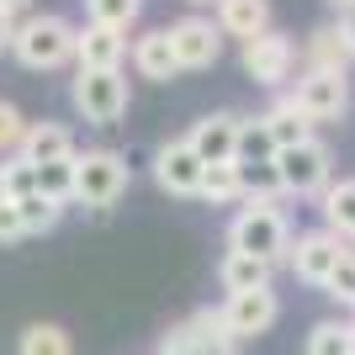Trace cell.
Masks as SVG:
<instances>
[{"label": "cell", "instance_id": "1", "mask_svg": "<svg viewBox=\"0 0 355 355\" xmlns=\"http://www.w3.org/2000/svg\"><path fill=\"white\" fill-rule=\"evenodd\" d=\"M228 250L239 254H254L266 266H282L286 250H292V223L276 202H244L228 223Z\"/></svg>", "mask_w": 355, "mask_h": 355}, {"label": "cell", "instance_id": "2", "mask_svg": "<svg viewBox=\"0 0 355 355\" xmlns=\"http://www.w3.org/2000/svg\"><path fill=\"white\" fill-rule=\"evenodd\" d=\"M74 37L80 27L64 21V16L43 11V16H27V21H16V37H11V53L27 69H64L74 59Z\"/></svg>", "mask_w": 355, "mask_h": 355}, {"label": "cell", "instance_id": "3", "mask_svg": "<svg viewBox=\"0 0 355 355\" xmlns=\"http://www.w3.org/2000/svg\"><path fill=\"white\" fill-rule=\"evenodd\" d=\"M128 159L112 154V148H85V154H74V202L80 207H117V196L128 191Z\"/></svg>", "mask_w": 355, "mask_h": 355}, {"label": "cell", "instance_id": "4", "mask_svg": "<svg viewBox=\"0 0 355 355\" xmlns=\"http://www.w3.org/2000/svg\"><path fill=\"white\" fill-rule=\"evenodd\" d=\"M69 101L85 122L117 128L122 112H128V80H122V69H80L69 85Z\"/></svg>", "mask_w": 355, "mask_h": 355}, {"label": "cell", "instance_id": "5", "mask_svg": "<svg viewBox=\"0 0 355 355\" xmlns=\"http://www.w3.org/2000/svg\"><path fill=\"white\" fill-rule=\"evenodd\" d=\"M276 175H282V196H324L329 175H334V154L329 144L308 138V144L276 154Z\"/></svg>", "mask_w": 355, "mask_h": 355}, {"label": "cell", "instance_id": "6", "mask_svg": "<svg viewBox=\"0 0 355 355\" xmlns=\"http://www.w3.org/2000/svg\"><path fill=\"white\" fill-rule=\"evenodd\" d=\"M286 101L308 122H334V117H345V106H350V80H345L340 69H302L297 74V90Z\"/></svg>", "mask_w": 355, "mask_h": 355}, {"label": "cell", "instance_id": "7", "mask_svg": "<svg viewBox=\"0 0 355 355\" xmlns=\"http://www.w3.org/2000/svg\"><path fill=\"white\" fill-rule=\"evenodd\" d=\"M345 260V239L329 234V228H308V234H292V250H286V266H292L297 282L324 286L334 276V266Z\"/></svg>", "mask_w": 355, "mask_h": 355}, {"label": "cell", "instance_id": "8", "mask_svg": "<svg viewBox=\"0 0 355 355\" xmlns=\"http://www.w3.org/2000/svg\"><path fill=\"white\" fill-rule=\"evenodd\" d=\"M297 69V43L286 37V32H260V37H250L244 43V74H250L254 85H266V90H282L286 80H292Z\"/></svg>", "mask_w": 355, "mask_h": 355}, {"label": "cell", "instance_id": "9", "mask_svg": "<svg viewBox=\"0 0 355 355\" xmlns=\"http://www.w3.org/2000/svg\"><path fill=\"white\" fill-rule=\"evenodd\" d=\"M164 340L175 345V350H186V355H239L234 329L223 324V308H196L191 318H180Z\"/></svg>", "mask_w": 355, "mask_h": 355}, {"label": "cell", "instance_id": "10", "mask_svg": "<svg viewBox=\"0 0 355 355\" xmlns=\"http://www.w3.org/2000/svg\"><path fill=\"white\" fill-rule=\"evenodd\" d=\"M170 48H175V64L180 69H207V64H218L223 53V32L212 16H180V21H170Z\"/></svg>", "mask_w": 355, "mask_h": 355}, {"label": "cell", "instance_id": "11", "mask_svg": "<svg viewBox=\"0 0 355 355\" xmlns=\"http://www.w3.org/2000/svg\"><path fill=\"white\" fill-rule=\"evenodd\" d=\"M282 318V297L270 292V286H254V292H234L223 302V324L234 329V340H254V334H266L270 324Z\"/></svg>", "mask_w": 355, "mask_h": 355}, {"label": "cell", "instance_id": "12", "mask_svg": "<svg viewBox=\"0 0 355 355\" xmlns=\"http://www.w3.org/2000/svg\"><path fill=\"white\" fill-rule=\"evenodd\" d=\"M239 112H207L202 122H191V133H186V144H191V154L202 164H234L239 154Z\"/></svg>", "mask_w": 355, "mask_h": 355}, {"label": "cell", "instance_id": "13", "mask_svg": "<svg viewBox=\"0 0 355 355\" xmlns=\"http://www.w3.org/2000/svg\"><path fill=\"white\" fill-rule=\"evenodd\" d=\"M202 170H207V164L191 154L186 138H170V144L154 154V180H159V191H170V196H196L202 191Z\"/></svg>", "mask_w": 355, "mask_h": 355}, {"label": "cell", "instance_id": "14", "mask_svg": "<svg viewBox=\"0 0 355 355\" xmlns=\"http://www.w3.org/2000/svg\"><path fill=\"white\" fill-rule=\"evenodd\" d=\"M16 159H27L32 170L37 164H53V159H74V133L64 128V122H27V138H21V148H16Z\"/></svg>", "mask_w": 355, "mask_h": 355}, {"label": "cell", "instance_id": "15", "mask_svg": "<svg viewBox=\"0 0 355 355\" xmlns=\"http://www.w3.org/2000/svg\"><path fill=\"white\" fill-rule=\"evenodd\" d=\"M128 59H133V69L144 74V80H175L180 64H175V48H170V32L154 27V32H138L133 48H128Z\"/></svg>", "mask_w": 355, "mask_h": 355}, {"label": "cell", "instance_id": "16", "mask_svg": "<svg viewBox=\"0 0 355 355\" xmlns=\"http://www.w3.org/2000/svg\"><path fill=\"white\" fill-rule=\"evenodd\" d=\"M122 59H128V37L122 32H106V27H80V37H74V64L80 69H122Z\"/></svg>", "mask_w": 355, "mask_h": 355}, {"label": "cell", "instance_id": "17", "mask_svg": "<svg viewBox=\"0 0 355 355\" xmlns=\"http://www.w3.org/2000/svg\"><path fill=\"white\" fill-rule=\"evenodd\" d=\"M218 32L223 37H239V43H250L260 32H270V0H218Z\"/></svg>", "mask_w": 355, "mask_h": 355}, {"label": "cell", "instance_id": "18", "mask_svg": "<svg viewBox=\"0 0 355 355\" xmlns=\"http://www.w3.org/2000/svg\"><path fill=\"white\" fill-rule=\"evenodd\" d=\"M318 207H324L329 234H340L345 244H355V180H329L324 196H318Z\"/></svg>", "mask_w": 355, "mask_h": 355}, {"label": "cell", "instance_id": "19", "mask_svg": "<svg viewBox=\"0 0 355 355\" xmlns=\"http://www.w3.org/2000/svg\"><path fill=\"white\" fill-rule=\"evenodd\" d=\"M270 270H276V266L254 260V254L228 250V254L218 260V282H223V292L234 297V292H254V286H270Z\"/></svg>", "mask_w": 355, "mask_h": 355}, {"label": "cell", "instance_id": "20", "mask_svg": "<svg viewBox=\"0 0 355 355\" xmlns=\"http://www.w3.org/2000/svg\"><path fill=\"white\" fill-rule=\"evenodd\" d=\"M260 122H266V133H270V144H276V154H282V148H297V144H308V138H313V122L302 117V112H297L286 96L270 106V112H260Z\"/></svg>", "mask_w": 355, "mask_h": 355}, {"label": "cell", "instance_id": "21", "mask_svg": "<svg viewBox=\"0 0 355 355\" xmlns=\"http://www.w3.org/2000/svg\"><path fill=\"white\" fill-rule=\"evenodd\" d=\"M302 64H308V69H340V74H345V64H350V48H345L340 27H318V32H313L308 48H302Z\"/></svg>", "mask_w": 355, "mask_h": 355}, {"label": "cell", "instance_id": "22", "mask_svg": "<svg viewBox=\"0 0 355 355\" xmlns=\"http://www.w3.org/2000/svg\"><path fill=\"white\" fill-rule=\"evenodd\" d=\"M202 202L207 207H234V202H244V186H239V164H207L202 170Z\"/></svg>", "mask_w": 355, "mask_h": 355}, {"label": "cell", "instance_id": "23", "mask_svg": "<svg viewBox=\"0 0 355 355\" xmlns=\"http://www.w3.org/2000/svg\"><path fill=\"white\" fill-rule=\"evenodd\" d=\"M16 355H74V340L64 324H27L16 340Z\"/></svg>", "mask_w": 355, "mask_h": 355}, {"label": "cell", "instance_id": "24", "mask_svg": "<svg viewBox=\"0 0 355 355\" xmlns=\"http://www.w3.org/2000/svg\"><path fill=\"white\" fill-rule=\"evenodd\" d=\"M85 16H90V27L128 37V27H138V16H144V0H85Z\"/></svg>", "mask_w": 355, "mask_h": 355}, {"label": "cell", "instance_id": "25", "mask_svg": "<svg viewBox=\"0 0 355 355\" xmlns=\"http://www.w3.org/2000/svg\"><path fill=\"white\" fill-rule=\"evenodd\" d=\"M239 164H270L276 159V144H270V133H266V122L260 117H244L239 122V154H234Z\"/></svg>", "mask_w": 355, "mask_h": 355}, {"label": "cell", "instance_id": "26", "mask_svg": "<svg viewBox=\"0 0 355 355\" xmlns=\"http://www.w3.org/2000/svg\"><path fill=\"white\" fill-rule=\"evenodd\" d=\"M37 196L48 202H74V159H53V164H37Z\"/></svg>", "mask_w": 355, "mask_h": 355}, {"label": "cell", "instance_id": "27", "mask_svg": "<svg viewBox=\"0 0 355 355\" xmlns=\"http://www.w3.org/2000/svg\"><path fill=\"white\" fill-rule=\"evenodd\" d=\"M350 345H355V329L340 324V318H324L308 334V355H350Z\"/></svg>", "mask_w": 355, "mask_h": 355}, {"label": "cell", "instance_id": "28", "mask_svg": "<svg viewBox=\"0 0 355 355\" xmlns=\"http://www.w3.org/2000/svg\"><path fill=\"white\" fill-rule=\"evenodd\" d=\"M16 212H21V228H27V234H48V228H59V218H64L59 202H48V196H37V191L21 196Z\"/></svg>", "mask_w": 355, "mask_h": 355}, {"label": "cell", "instance_id": "29", "mask_svg": "<svg viewBox=\"0 0 355 355\" xmlns=\"http://www.w3.org/2000/svg\"><path fill=\"white\" fill-rule=\"evenodd\" d=\"M324 292L334 297V302H345V308L355 313V244H345V260L334 266V276L324 282Z\"/></svg>", "mask_w": 355, "mask_h": 355}, {"label": "cell", "instance_id": "30", "mask_svg": "<svg viewBox=\"0 0 355 355\" xmlns=\"http://www.w3.org/2000/svg\"><path fill=\"white\" fill-rule=\"evenodd\" d=\"M21 138H27V117H21L11 101H0V154H16Z\"/></svg>", "mask_w": 355, "mask_h": 355}, {"label": "cell", "instance_id": "31", "mask_svg": "<svg viewBox=\"0 0 355 355\" xmlns=\"http://www.w3.org/2000/svg\"><path fill=\"white\" fill-rule=\"evenodd\" d=\"M0 170H6V191H11V202H21V196L37 191V170H32L27 159H16V154H11V164H0Z\"/></svg>", "mask_w": 355, "mask_h": 355}, {"label": "cell", "instance_id": "32", "mask_svg": "<svg viewBox=\"0 0 355 355\" xmlns=\"http://www.w3.org/2000/svg\"><path fill=\"white\" fill-rule=\"evenodd\" d=\"M16 239H27L21 212H16V202H0V244H16Z\"/></svg>", "mask_w": 355, "mask_h": 355}, {"label": "cell", "instance_id": "33", "mask_svg": "<svg viewBox=\"0 0 355 355\" xmlns=\"http://www.w3.org/2000/svg\"><path fill=\"white\" fill-rule=\"evenodd\" d=\"M11 37H16V11H11V6H0V53L11 48Z\"/></svg>", "mask_w": 355, "mask_h": 355}, {"label": "cell", "instance_id": "34", "mask_svg": "<svg viewBox=\"0 0 355 355\" xmlns=\"http://www.w3.org/2000/svg\"><path fill=\"white\" fill-rule=\"evenodd\" d=\"M334 27H340L345 48H350V59H355V6H350V11H340V21H334Z\"/></svg>", "mask_w": 355, "mask_h": 355}, {"label": "cell", "instance_id": "35", "mask_svg": "<svg viewBox=\"0 0 355 355\" xmlns=\"http://www.w3.org/2000/svg\"><path fill=\"white\" fill-rule=\"evenodd\" d=\"M154 355H186V350H175V345L164 340V345H159V350H154Z\"/></svg>", "mask_w": 355, "mask_h": 355}, {"label": "cell", "instance_id": "36", "mask_svg": "<svg viewBox=\"0 0 355 355\" xmlns=\"http://www.w3.org/2000/svg\"><path fill=\"white\" fill-rule=\"evenodd\" d=\"M0 202H11V191H6V170H0Z\"/></svg>", "mask_w": 355, "mask_h": 355}, {"label": "cell", "instance_id": "37", "mask_svg": "<svg viewBox=\"0 0 355 355\" xmlns=\"http://www.w3.org/2000/svg\"><path fill=\"white\" fill-rule=\"evenodd\" d=\"M0 6H11V11H21V6H32V0H0Z\"/></svg>", "mask_w": 355, "mask_h": 355}, {"label": "cell", "instance_id": "38", "mask_svg": "<svg viewBox=\"0 0 355 355\" xmlns=\"http://www.w3.org/2000/svg\"><path fill=\"white\" fill-rule=\"evenodd\" d=\"M334 6H340V11H350V6H355V0H334Z\"/></svg>", "mask_w": 355, "mask_h": 355}, {"label": "cell", "instance_id": "39", "mask_svg": "<svg viewBox=\"0 0 355 355\" xmlns=\"http://www.w3.org/2000/svg\"><path fill=\"white\" fill-rule=\"evenodd\" d=\"M191 6H218V0H191Z\"/></svg>", "mask_w": 355, "mask_h": 355}, {"label": "cell", "instance_id": "40", "mask_svg": "<svg viewBox=\"0 0 355 355\" xmlns=\"http://www.w3.org/2000/svg\"><path fill=\"white\" fill-rule=\"evenodd\" d=\"M350 329H355V318H350Z\"/></svg>", "mask_w": 355, "mask_h": 355}, {"label": "cell", "instance_id": "41", "mask_svg": "<svg viewBox=\"0 0 355 355\" xmlns=\"http://www.w3.org/2000/svg\"><path fill=\"white\" fill-rule=\"evenodd\" d=\"M350 355H355V345H350Z\"/></svg>", "mask_w": 355, "mask_h": 355}]
</instances>
